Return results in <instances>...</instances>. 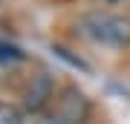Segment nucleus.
<instances>
[{
  "label": "nucleus",
  "mask_w": 130,
  "mask_h": 124,
  "mask_svg": "<svg viewBox=\"0 0 130 124\" xmlns=\"http://www.w3.org/2000/svg\"><path fill=\"white\" fill-rule=\"evenodd\" d=\"M110 3H116V0H110Z\"/></svg>",
  "instance_id": "nucleus-7"
},
{
  "label": "nucleus",
  "mask_w": 130,
  "mask_h": 124,
  "mask_svg": "<svg viewBox=\"0 0 130 124\" xmlns=\"http://www.w3.org/2000/svg\"><path fill=\"white\" fill-rule=\"evenodd\" d=\"M18 61H23V52H20L14 43L0 41V64H18Z\"/></svg>",
  "instance_id": "nucleus-5"
},
{
  "label": "nucleus",
  "mask_w": 130,
  "mask_h": 124,
  "mask_svg": "<svg viewBox=\"0 0 130 124\" xmlns=\"http://www.w3.org/2000/svg\"><path fill=\"white\" fill-rule=\"evenodd\" d=\"M38 124H67L64 118H61V115L58 113H49V115H43V118L41 121H38Z\"/></svg>",
  "instance_id": "nucleus-6"
},
{
  "label": "nucleus",
  "mask_w": 130,
  "mask_h": 124,
  "mask_svg": "<svg viewBox=\"0 0 130 124\" xmlns=\"http://www.w3.org/2000/svg\"><path fill=\"white\" fill-rule=\"evenodd\" d=\"M55 113L67 124H87V118H90V98L78 87H64L58 92Z\"/></svg>",
  "instance_id": "nucleus-3"
},
{
  "label": "nucleus",
  "mask_w": 130,
  "mask_h": 124,
  "mask_svg": "<svg viewBox=\"0 0 130 124\" xmlns=\"http://www.w3.org/2000/svg\"><path fill=\"white\" fill-rule=\"evenodd\" d=\"M78 32L93 43L121 49L130 46V17L116 12H90L78 20Z\"/></svg>",
  "instance_id": "nucleus-1"
},
{
  "label": "nucleus",
  "mask_w": 130,
  "mask_h": 124,
  "mask_svg": "<svg viewBox=\"0 0 130 124\" xmlns=\"http://www.w3.org/2000/svg\"><path fill=\"white\" fill-rule=\"evenodd\" d=\"M0 124H23V110L0 101Z\"/></svg>",
  "instance_id": "nucleus-4"
},
{
  "label": "nucleus",
  "mask_w": 130,
  "mask_h": 124,
  "mask_svg": "<svg viewBox=\"0 0 130 124\" xmlns=\"http://www.w3.org/2000/svg\"><path fill=\"white\" fill-rule=\"evenodd\" d=\"M55 95V81L49 72H38L26 81L23 92H20V104L23 113H43V107L49 104V98Z\"/></svg>",
  "instance_id": "nucleus-2"
}]
</instances>
